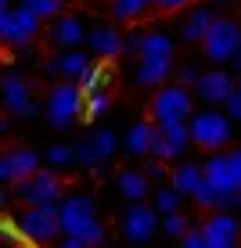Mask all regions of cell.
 I'll return each instance as SVG.
<instances>
[{
  "label": "cell",
  "mask_w": 241,
  "mask_h": 248,
  "mask_svg": "<svg viewBox=\"0 0 241 248\" xmlns=\"http://www.w3.org/2000/svg\"><path fill=\"white\" fill-rule=\"evenodd\" d=\"M62 223H65V234L83 237V248L105 245V223L97 219V202L90 194H65L62 198Z\"/></svg>",
  "instance_id": "6da1fadb"
},
{
  "label": "cell",
  "mask_w": 241,
  "mask_h": 248,
  "mask_svg": "<svg viewBox=\"0 0 241 248\" xmlns=\"http://www.w3.org/2000/svg\"><path fill=\"white\" fill-rule=\"evenodd\" d=\"M18 227L25 230L29 245H54L65 237V223H62V202L58 205H22Z\"/></svg>",
  "instance_id": "7a4b0ae2"
},
{
  "label": "cell",
  "mask_w": 241,
  "mask_h": 248,
  "mask_svg": "<svg viewBox=\"0 0 241 248\" xmlns=\"http://www.w3.org/2000/svg\"><path fill=\"white\" fill-rule=\"evenodd\" d=\"M83 108H87V93L76 79H62L54 83L47 93V123L54 126V130H72L76 123H80Z\"/></svg>",
  "instance_id": "3957f363"
},
{
  "label": "cell",
  "mask_w": 241,
  "mask_h": 248,
  "mask_svg": "<svg viewBox=\"0 0 241 248\" xmlns=\"http://www.w3.org/2000/svg\"><path fill=\"white\" fill-rule=\"evenodd\" d=\"M15 198L22 205H58L65 198V180L62 169L40 166L32 176H25L22 184H15Z\"/></svg>",
  "instance_id": "277c9868"
},
{
  "label": "cell",
  "mask_w": 241,
  "mask_h": 248,
  "mask_svg": "<svg viewBox=\"0 0 241 248\" xmlns=\"http://www.w3.org/2000/svg\"><path fill=\"white\" fill-rule=\"evenodd\" d=\"M40 32H44V18H40L32 7L18 4V7H4V11H0V40L11 50L29 47Z\"/></svg>",
  "instance_id": "5b68a950"
},
{
  "label": "cell",
  "mask_w": 241,
  "mask_h": 248,
  "mask_svg": "<svg viewBox=\"0 0 241 248\" xmlns=\"http://www.w3.org/2000/svg\"><path fill=\"white\" fill-rule=\"evenodd\" d=\"M230 130H234V119L230 112H194L191 115V140L198 144L202 151H220L230 144Z\"/></svg>",
  "instance_id": "8992f818"
},
{
  "label": "cell",
  "mask_w": 241,
  "mask_h": 248,
  "mask_svg": "<svg viewBox=\"0 0 241 248\" xmlns=\"http://www.w3.org/2000/svg\"><path fill=\"white\" fill-rule=\"evenodd\" d=\"M151 119L155 123H191L194 115V97L184 83H173V87H159V93L151 97Z\"/></svg>",
  "instance_id": "52a82bcc"
},
{
  "label": "cell",
  "mask_w": 241,
  "mask_h": 248,
  "mask_svg": "<svg viewBox=\"0 0 241 248\" xmlns=\"http://www.w3.org/2000/svg\"><path fill=\"white\" fill-rule=\"evenodd\" d=\"M205 180L216 187L223 209L241 202V176H238L234 162H230V151H212V155L205 158Z\"/></svg>",
  "instance_id": "ba28073f"
},
{
  "label": "cell",
  "mask_w": 241,
  "mask_h": 248,
  "mask_svg": "<svg viewBox=\"0 0 241 248\" xmlns=\"http://www.w3.org/2000/svg\"><path fill=\"white\" fill-rule=\"evenodd\" d=\"M202 50H205V58L209 62H234V54L241 50V25L234 18H216L212 22V29L205 32V40H202Z\"/></svg>",
  "instance_id": "9c48e42d"
},
{
  "label": "cell",
  "mask_w": 241,
  "mask_h": 248,
  "mask_svg": "<svg viewBox=\"0 0 241 248\" xmlns=\"http://www.w3.org/2000/svg\"><path fill=\"white\" fill-rule=\"evenodd\" d=\"M162 230V212L155 205L144 202H130V209L123 212V237L133 245H148L155 241V234Z\"/></svg>",
  "instance_id": "30bf717a"
},
{
  "label": "cell",
  "mask_w": 241,
  "mask_h": 248,
  "mask_svg": "<svg viewBox=\"0 0 241 248\" xmlns=\"http://www.w3.org/2000/svg\"><path fill=\"white\" fill-rule=\"evenodd\" d=\"M40 166H44V158H40L32 148H25V144H11V148L0 155V184L15 187V184H22L25 176H32Z\"/></svg>",
  "instance_id": "8fae6325"
},
{
  "label": "cell",
  "mask_w": 241,
  "mask_h": 248,
  "mask_svg": "<svg viewBox=\"0 0 241 248\" xmlns=\"http://www.w3.org/2000/svg\"><path fill=\"white\" fill-rule=\"evenodd\" d=\"M4 108H7V115H15V119H29L32 112H36V97H32V83L25 79L22 72H7L4 76Z\"/></svg>",
  "instance_id": "7c38bea8"
},
{
  "label": "cell",
  "mask_w": 241,
  "mask_h": 248,
  "mask_svg": "<svg viewBox=\"0 0 241 248\" xmlns=\"http://www.w3.org/2000/svg\"><path fill=\"white\" fill-rule=\"evenodd\" d=\"M202 227H205V237H209V248H238L241 245V219L223 209H212L202 219Z\"/></svg>",
  "instance_id": "4fadbf2b"
},
{
  "label": "cell",
  "mask_w": 241,
  "mask_h": 248,
  "mask_svg": "<svg viewBox=\"0 0 241 248\" xmlns=\"http://www.w3.org/2000/svg\"><path fill=\"white\" fill-rule=\"evenodd\" d=\"M191 140V123H159V140H155V155L173 162L187 151Z\"/></svg>",
  "instance_id": "5bb4252c"
},
{
  "label": "cell",
  "mask_w": 241,
  "mask_h": 248,
  "mask_svg": "<svg viewBox=\"0 0 241 248\" xmlns=\"http://www.w3.org/2000/svg\"><path fill=\"white\" fill-rule=\"evenodd\" d=\"M44 36L50 40L54 47H80L83 40H87V29H83V22L76 18V15H68V11H62V15H54V18L47 22V32Z\"/></svg>",
  "instance_id": "9a60e30c"
},
{
  "label": "cell",
  "mask_w": 241,
  "mask_h": 248,
  "mask_svg": "<svg viewBox=\"0 0 241 248\" xmlns=\"http://www.w3.org/2000/svg\"><path fill=\"white\" fill-rule=\"evenodd\" d=\"M87 44L97 58H105V62H115V58L126 54V32H119L115 25H94L87 32Z\"/></svg>",
  "instance_id": "2e32d148"
},
{
  "label": "cell",
  "mask_w": 241,
  "mask_h": 248,
  "mask_svg": "<svg viewBox=\"0 0 241 248\" xmlns=\"http://www.w3.org/2000/svg\"><path fill=\"white\" fill-rule=\"evenodd\" d=\"M234 87H238V83L230 79L227 68H209V72H202L194 93H202L205 105H227V97L234 93Z\"/></svg>",
  "instance_id": "e0dca14e"
},
{
  "label": "cell",
  "mask_w": 241,
  "mask_h": 248,
  "mask_svg": "<svg viewBox=\"0 0 241 248\" xmlns=\"http://www.w3.org/2000/svg\"><path fill=\"white\" fill-rule=\"evenodd\" d=\"M173 76V58H155V54H144L137 58V87H162V83Z\"/></svg>",
  "instance_id": "ac0fdd59"
},
{
  "label": "cell",
  "mask_w": 241,
  "mask_h": 248,
  "mask_svg": "<svg viewBox=\"0 0 241 248\" xmlns=\"http://www.w3.org/2000/svg\"><path fill=\"white\" fill-rule=\"evenodd\" d=\"M220 15H216V7L212 4H198L191 7V15L184 18V25H180V36L187 40V44H202L205 40V32L212 29V22H216Z\"/></svg>",
  "instance_id": "d6986e66"
},
{
  "label": "cell",
  "mask_w": 241,
  "mask_h": 248,
  "mask_svg": "<svg viewBox=\"0 0 241 248\" xmlns=\"http://www.w3.org/2000/svg\"><path fill=\"white\" fill-rule=\"evenodd\" d=\"M87 65H90V54H87V50L65 47L58 58H50V62H47V72H50V76H62V79H80Z\"/></svg>",
  "instance_id": "ffe728a7"
},
{
  "label": "cell",
  "mask_w": 241,
  "mask_h": 248,
  "mask_svg": "<svg viewBox=\"0 0 241 248\" xmlns=\"http://www.w3.org/2000/svg\"><path fill=\"white\" fill-rule=\"evenodd\" d=\"M115 191L126 202H144L151 194V176L144 169H119L115 173Z\"/></svg>",
  "instance_id": "44dd1931"
},
{
  "label": "cell",
  "mask_w": 241,
  "mask_h": 248,
  "mask_svg": "<svg viewBox=\"0 0 241 248\" xmlns=\"http://www.w3.org/2000/svg\"><path fill=\"white\" fill-rule=\"evenodd\" d=\"M155 140H159V123H133L130 133H126V151L133 158H148L155 155Z\"/></svg>",
  "instance_id": "7402d4cb"
},
{
  "label": "cell",
  "mask_w": 241,
  "mask_h": 248,
  "mask_svg": "<svg viewBox=\"0 0 241 248\" xmlns=\"http://www.w3.org/2000/svg\"><path fill=\"white\" fill-rule=\"evenodd\" d=\"M173 187L177 191H184V194H194L198 187H202V180H205V166H198V162H180V166L173 169Z\"/></svg>",
  "instance_id": "603a6c76"
},
{
  "label": "cell",
  "mask_w": 241,
  "mask_h": 248,
  "mask_svg": "<svg viewBox=\"0 0 241 248\" xmlns=\"http://www.w3.org/2000/svg\"><path fill=\"white\" fill-rule=\"evenodd\" d=\"M108 79H112V72H108V65H105V58L101 62H90L87 68H83V76L76 83L83 87V93H94V90H101V87H108Z\"/></svg>",
  "instance_id": "cb8c5ba5"
},
{
  "label": "cell",
  "mask_w": 241,
  "mask_h": 248,
  "mask_svg": "<svg viewBox=\"0 0 241 248\" xmlns=\"http://www.w3.org/2000/svg\"><path fill=\"white\" fill-rule=\"evenodd\" d=\"M151 7V0H108V15L115 22H133Z\"/></svg>",
  "instance_id": "d4e9b609"
},
{
  "label": "cell",
  "mask_w": 241,
  "mask_h": 248,
  "mask_svg": "<svg viewBox=\"0 0 241 248\" xmlns=\"http://www.w3.org/2000/svg\"><path fill=\"white\" fill-rule=\"evenodd\" d=\"M144 54H155V58H173V36H169V32H162V29L144 32V50H141V58H144Z\"/></svg>",
  "instance_id": "484cf974"
},
{
  "label": "cell",
  "mask_w": 241,
  "mask_h": 248,
  "mask_svg": "<svg viewBox=\"0 0 241 248\" xmlns=\"http://www.w3.org/2000/svg\"><path fill=\"white\" fill-rule=\"evenodd\" d=\"M184 198H187L184 191H177L173 184H166V187H159V191H155V202H151V205L162 212V216H169V212H180V209H184Z\"/></svg>",
  "instance_id": "4316f807"
},
{
  "label": "cell",
  "mask_w": 241,
  "mask_h": 248,
  "mask_svg": "<svg viewBox=\"0 0 241 248\" xmlns=\"http://www.w3.org/2000/svg\"><path fill=\"white\" fill-rule=\"evenodd\" d=\"M108 112H112V93H108V87L87 93V108H83L87 123H94V119H101V115H108Z\"/></svg>",
  "instance_id": "83f0119b"
},
{
  "label": "cell",
  "mask_w": 241,
  "mask_h": 248,
  "mask_svg": "<svg viewBox=\"0 0 241 248\" xmlns=\"http://www.w3.org/2000/svg\"><path fill=\"white\" fill-rule=\"evenodd\" d=\"M76 166L90 169V173H94V169H101V166H105V158H101V151L94 148V140H90L87 133H83V140L76 144Z\"/></svg>",
  "instance_id": "f1b7e54d"
},
{
  "label": "cell",
  "mask_w": 241,
  "mask_h": 248,
  "mask_svg": "<svg viewBox=\"0 0 241 248\" xmlns=\"http://www.w3.org/2000/svg\"><path fill=\"white\" fill-rule=\"evenodd\" d=\"M44 166H50V169L76 166V148H68V144H50V148L44 151Z\"/></svg>",
  "instance_id": "f546056e"
},
{
  "label": "cell",
  "mask_w": 241,
  "mask_h": 248,
  "mask_svg": "<svg viewBox=\"0 0 241 248\" xmlns=\"http://www.w3.org/2000/svg\"><path fill=\"white\" fill-rule=\"evenodd\" d=\"M87 137L94 140V148L101 151V158H105V162H108L112 155H115V144H119V140H115V133H112V130H105V126H94V130H90Z\"/></svg>",
  "instance_id": "4dcf8cb0"
},
{
  "label": "cell",
  "mask_w": 241,
  "mask_h": 248,
  "mask_svg": "<svg viewBox=\"0 0 241 248\" xmlns=\"http://www.w3.org/2000/svg\"><path fill=\"white\" fill-rule=\"evenodd\" d=\"M187 230H191V219L184 216V209H180V212H169V216H162V234H166V237H177V241H180Z\"/></svg>",
  "instance_id": "1f68e13d"
},
{
  "label": "cell",
  "mask_w": 241,
  "mask_h": 248,
  "mask_svg": "<svg viewBox=\"0 0 241 248\" xmlns=\"http://www.w3.org/2000/svg\"><path fill=\"white\" fill-rule=\"evenodd\" d=\"M0 241L4 245H29V237H25V230L18 227L15 216H4L0 219Z\"/></svg>",
  "instance_id": "d6a6232c"
},
{
  "label": "cell",
  "mask_w": 241,
  "mask_h": 248,
  "mask_svg": "<svg viewBox=\"0 0 241 248\" xmlns=\"http://www.w3.org/2000/svg\"><path fill=\"white\" fill-rule=\"evenodd\" d=\"M22 4H25V7H32V11H36L44 22H50L54 15H62L65 7H68V0H22Z\"/></svg>",
  "instance_id": "836d02e7"
},
{
  "label": "cell",
  "mask_w": 241,
  "mask_h": 248,
  "mask_svg": "<svg viewBox=\"0 0 241 248\" xmlns=\"http://www.w3.org/2000/svg\"><path fill=\"white\" fill-rule=\"evenodd\" d=\"M180 245H184V248H209V237H205V227H194V223H191V230H187V234L180 237Z\"/></svg>",
  "instance_id": "e575fe53"
},
{
  "label": "cell",
  "mask_w": 241,
  "mask_h": 248,
  "mask_svg": "<svg viewBox=\"0 0 241 248\" xmlns=\"http://www.w3.org/2000/svg\"><path fill=\"white\" fill-rule=\"evenodd\" d=\"M227 112H230V119H234V123H241V79H238L234 93L227 97Z\"/></svg>",
  "instance_id": "d590c367"
},
{
  "label": "cell",
  "mask_w": 241,
  "mask_h": 248,
  "mask_svg": "<svg viewBox=\"0 0 241 248\" xmlns=\"http://www.w3.org/2000/svg\"><path fill=\"white\" fill-rule=\"evenodd\" d=\"M141 50H144V32H126V54L141 58Z\"/></svg>",
  "instance_id": "8d00e7d4"
},
{
  "label": "cell",
  "mask_w": 241,
  "mask_h": 248,
  "mask_svg": "<svg viewBox=\"0 0 241 248\" xmlns=\"http://www.w3.org/2000/svg\"><path fill=\"white\" fill-rule=\"evenodd\" d=\"M198 79H202V72H198V68H191V65H184V68H180V79H177V83H184V87H198Z\"/></svg>",
  "instance_id": "74e56055"
},
{
  "label": "cell",
  "mask_w": 241,
  "mask_h": 248,
  "mask_svg": "<svg viewBox=\"0 0 241 248\" xmlns=\"http://www.w3.org/2000/svg\"><path fill=\"white\" fill-rule=\"evenodd\" d=\"M191 0H155V7L159 11H177V7H187Z\"/></svg>",
  "instance_id": "f35d334b"
},
{
  "label": "cell",
  "mask_w": 241,
  "mask_h": 248,
  "mask_svg": "<svg viewBox=\"0 0 241 248\" xmlns=\"http://www.w3.org/2000/svg\"><path fill=\"white\" fill-rule=\"evenodd\" d=\"M230 68H238V72H241V50L234 54V62H230Z\"/></svg>",
  "instance_id": "ab89813d"
},
{
  "label": "cell",
  "mask_w": 241,
  "mask_h": 248,
  "mask_svg": "<svg viewBox=\"0 0 241 248\" xmlns=\"http://www.w3.org/2000/svg\"><path fill=\"white\" fill-rule=\"evenodd\" d=\"M151 7H155V0H151Z\"/></svg>",
  "instance_id": "60d3db41"
}]
</instances>
